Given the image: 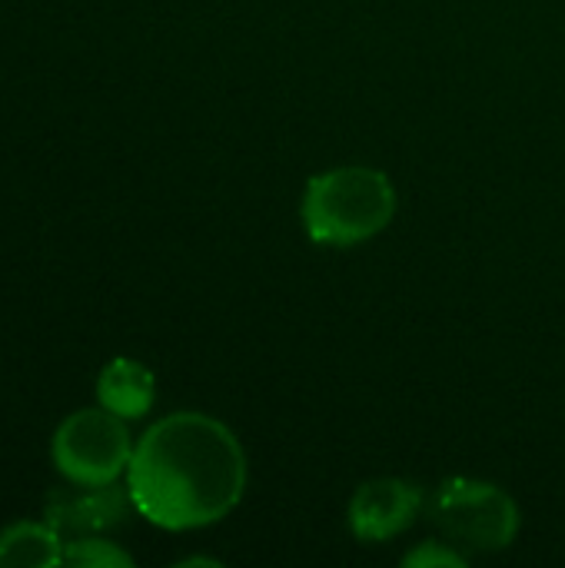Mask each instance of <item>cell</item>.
<instances>
[{"mask_svg":"<svg viewBox=\"0 0 565 568\" xmlns=\"http://www.w3.org/2000/svg\"><path fill=\"white\" fill-rule=\"evenodd\" d=\"M133 509L157 529L190 532L226 519L246 489L240 439L206 413L157 419L127 469Z\"/></svg>","mask_w":565,"mask_h":568,"instance_id":"cell-1","label":"cell"},{"mask_svg":"<svg viewBox=\"0 0 565 568\" xmlns=\"http://www.w3.org/2000/svg\"><path fill=\"white\" fill-rule=\"evenodd\" d=\"M396 190L383 170L336 166L316 173L303 193V226L320 246H356L393 223Z\"/></svg>","mask_w":565,"mask_h":568,"instance_id":"cell-2","label":"cell"},{"mask_svg":"<svg viewBox=\"0 0 565 568\" xmlns=\"http://www.w3.org/2000/svg\"><path fill=\"white\" fill-rule=\"evenodd\" d=\"M50 456L57 473L77 486H107L117 483L133 459V439L127 419L110 409H77L70 413L53 439Z\"/></svg>","mask_w":565,"mask_h":568,"instance_id":"cell-3","label":"cell"},{"mask_svg":"<svg viewBox=\"0 0 565 568\" xmlns=\"http://www.w3.org/2000/svg\"><path fill=\"white\" fill-rule=\"evenodd\" d=\"M430 519L450 542L473 552H500L519 532L516 503L500 486L480 479H446L430 499Z\"/></svg>","mask_w":565,"mask_h":568,"instance_id":"cell-4","label":"cell"},{"mask_svg":"<svg viewBox=\"0 0 565 568\" xmlns=\"http://www.w3.org/2000/svg\"><path fill=\"white\" fill-rule=\"evenodd\" d=\"M133 509L130 489L107 483V486H77L50 489L43 499V519L63 536H103L127 523Z\"/></svg>","mask_w":565,"mask_h":568,"instance_id":"cell-5","label":"cell"},{"mask_svg":"<svg viewBox=\"0 0 565 568\" xmlns=\"http://www.w3.org/2000/svg\"><path fill=\"white\" fill-rule=\"evenodd\" d=\"M426 496L406 479H370L350 499V529L360 542H386L406 532L423 513Z\"/></svg>","mask_w":565,"mask_h":568,"instance_id":"cell-6","label":"cell"},{"mask_svg":"<svg viewBox=\"0 0 565 568\" xmlns=\"http://www.w3.org/2000/svg\"><path fill=\"white\" fill-rule=\"evenodd\" d=\"M157 399V379L153 373L130 359V356H117L110 359L100 376H97V403L110 413H117L120 419H140L150 413Z\"/></svg>","mask_w":565,"mask_h":568,"instance_id":"cell-7","label":"cell"},{"mask_svg":"<svg viewBox=\"0 0 565 568\" xmlns=\"http://www.w3.org/2000/svg\"><path fill=\"white\" fill-rule=\"evenodd\" d=\"M63 566V536L43 523H10L0 532V568Z\"/></svg>","mask_w":565,"mask_h":568,"instance_id":"cell-8","label":"cell"},{"mask_svg":"<svg viewBox=\"0 0 565 568\" xmlns=\"http://www.w3.org/2000/svg\"><path fill=\"white\" fill-rule=\"evenodd\" d=\"M63 566L70 568H130L133 559L117 542L103 536H70L63 539Z\"/></svg>","mask_w":565,"mask_h":568,"instance_id":"cell-9","label":"cell"},{"mask_svg":"<svg viewBox=\"0 0 565 568\" xmlns=\"http://www.w3.org/2000/svg\"><path fill=\"white\" fill-rule=\"evenodd\" d=\"M403 566L413 568H463L466 556H460L450 542H423L420 549H413Z\"/></svg>","mask_w":565,"mask_h":568,"instance_id":"cell-10","label":"cell"}]
</instances>
